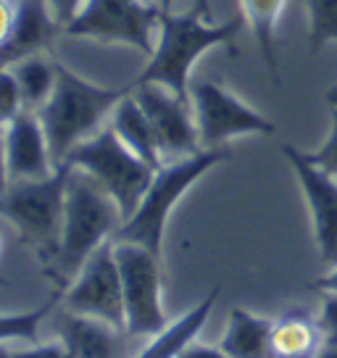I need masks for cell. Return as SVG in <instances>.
<instances>
[{"instance_id":"6da1fadb","label":"cell","mask_w":337,"mask_h":358,"mask_svg":"<svg viewBox=\"0 0 337 358\" xmlns=\"http://www.w3.org/2000/svg\"><path fill=\"white\" fill-rule=\"evenodd\" d=\"M243 24H245L243 13L224 24H208L195 8L190 13L161 11L156 50L132 85L156 82L168 87L174 95L190 101L192 64L216 45H224L229 56H237L235 37L243 29Z\"/></svg>"},{"instance_id":"7a4b0ae2","label":"cell","mask_w":337,"mask_h":358,"mask_svg":"<svg viewBox=\"0 0 337 358\" xmlns=\"http://www.w3.org/2000/svg\"><path fill=\"white\" fill-rule=\"evenodd\" d=\"M124 224L119 206L101 185L74 169L69 177L66 206H64V229H61V248L53 266L45 274L66 290L69 282L77 277L85 261L103 245L113 240L116 229Z\"/></svg>"},{"instance_id":"3957f363","label":"cell","mask_w":337,"mask_h":358,"mask_svg":"<svg viewBox=\"0 0 337 358\" xmlns=\"http://www.w3.org/2000/svg\"><path fill=\"white\" fill-rule=\"evenodd\" d=\"M127 92H132V85L98 87L71 71L66 64L56 61V87L45 106L37 111L45 129L53 166L58 169L66 164L69 153L95 132L103 116L113 111Z\"/></svg>"},{"instance_id":"277c9868","label":"cell","mask_w":337,"mask_h":358,"mask_svg":"<svg viewBox=\"0 0 337 358\" xmlns=\"http://www.w3.org/2000/svg\"><path fill=\"white\" fill-rule=\"evenodd\" d=\"M74 166L64 164L45 179H22L11 182L3 195L0 216L19 229L24 245H29L43 261L45 271L53 266L61 248V229H64V206H66V187Z\"/></svg>"},{"instance_id":"5b68a950","label":"cell","mask_w":337,"mask_h":358,"mask_svg":"<svg viewBox=\"0 0 337 358\" xmlns=\"http://www.w3.org/2000/svg\"><path fill=\"white\" fill-rule=\"evenodd\" d=\"M229 156H232L229 148H203L195 156L164 164L153 174V182L143 195L137 211L116 229L113 243H135V245H143L150 253L161 256V243H164L166 219L171 208L187 192L192 182H198L208 169L227 161Z\"/></svg>"},{"instance_id":"8992f818","label":"cell","mask_w":337,"mask_h":358,"mask_svg":"<svg viewBox=\"0 0 337 358\" xmlns=\"http://www.w3.org/2000/svg\"><path fill=\"white\" fill-rule=\"evenodd\" d=\"M66 161L79 171L90 174L103 190L111 195L122 211L124 222L137 211V206L156 174V169H150L135 150L124 145L111 124L87 140H82L69 153Z\"/></svg>"},{"instance_id":"52a82bcc","label":"cell","mask_w":337,"mask_h":358,"mask_svg":"<svg viewBox=\"0 0 337 358\" xmlns=\"http://www.w3.org/2000/svg\"><path fill=\"white\" fill-rule=\"evenodd\" d=\"M161 19V6L143 0H85L74 22L64 27L66 37H95L106 43H124L153 56Z\"/></svg>"},{"instance_id":"ba28073f","label":"cell","mask_w":337,"mask_h":358,"mask_svg":"<svg viewBox=\"0 0 337 358\" xmlns=\"http://www.w3.org/2000/svg\"><path fill=\"white\" fill-rule=\"evenodd\" d=\"M124 287V335L156 337L168 324L161 306V256L135 243H116Z\"/></svg>"},{"instance_id":"9c48e42d","label":"cell","mask_w":337,"mask_h":358,"mask_svg":"<svg viewBox=\"0 0 337 358\" xmlns=\"http://www.w3.org/2000/svg\"><path fill=\"white\" fill-rule=\"evenodd\" d=\"M64 303L71 313L101 319L124 332V287L113 240L103 243L85 261V266L64 290Z\"/></svg>"},{"instance_id":"30bf717a","label":"cell","mask_w":337,"mask_h":358,"mask_svg":"<svg viewBox=\"0 0 337 358\" xmlns=\"http://www.w3.org/2000/svg\"><path fill=\"white\" fill-rule=\"evenodd\" d=\"M190 98L203 148H222L237 134H274V124L211 79H192Z\"/></svg>"},{"instance_id":"8fae6325","label":"cell","mask_w":337,"mask_h":358,"mask_svg":"<svg viewBox=\"0 0 337 358\" xmlns=\"http://www.w3.org/2000/svg\"><path fill=\"white\" fill-rule=\"evenodd\" d=\"M132 95L143 106L148 122L156 132L164 164L201 153L203 145L198 137L195 116H190V101L174 95L168 87L156 85V82L132 85Z\"/></svg>"},{"instance_id":"7c38bea8","label":"cell","mask_w":337,"mask_h":358,"mask_svg":"<svg viewBox=\"0 0 337 358\" xmlns=\"http://www.w3.org/2000/svg\"><path fill=\"white\" fill-rule=\"evenodd\" d=\"M282 156L290 161L298 185L308 201L319 256L324 264L337 266V177L311 164L306 158V150L282 145Z\"/></svg>"},{"instance_id":"4fadbf2b","label":"cell","mask_w":337,"mask_h":358,"mask_svg":"<svg viewBox=\"0 0 337 358\" xmlns=\"http://www.w3.org/2000/svg\"><path fill=\"white\" fill-rule=\"evenodd\" d=\"M6 164H8V179H45L56 166L50 158L48 137L43 122L34 111L24 108L8 127H6Z\"/></svg>"},{"instance_id":"5bb4252c","label":"cell","mask_w":337,"mask_h":358,"mask_svg":"<svg viewBox=\"0 0 337 358\" xmlns=\"http://www.w3.org/2000/svg\"><path fill=\"white\" fill-rule=\"evenodd\" d=\"M16 19L6 45L0 48V69H11L34 53H45L64 27L56 22L48 0H13Z\"/></svg>"},{"instance_id":"9a60e30c","label":"cell","mask_w":337,"mask_h":358,"mask_svg":"<svg viewBox=\"0 0 337 358\" xmlns=\"http://www.w3.org/2000/svg\"><path fill=\"white\" fill-rule=\"evenodd\" d=\"M119 332L108 322L69 311L61 319V340L69 358H116Z\"/></svg>"},{"instance_id":"2e32d148","label":"cell","mask_w":337,"mask_h":358,"mask_svg":"<svg viewBox=\"0 0 337 358\" xmlns=\"http://www.w3.org/2000/svg\"><path fill=\"white\" fill-rule=\"evenodd\" d=\"M274 322L245 308H232L219 348L229 358H274Z\"/></svg>"},{"instance_id":"e0dca14e","label":"cell","mask_w":337,"mask_h":358,"mask_svg":"<svg viewBox=\"0 0 337 358\" xmlns=\"http://www.w3.org/2000/svg\"><path fill=\"white\" fill-rule=\"evenodd\" d=\"M111 127L113 132L122 137L124 145L129 148V150H135L148 166L156 169V171L164 166V156H161V148H158L156 132H153L143 106L137 103L132 92H127L122 101L116 103L111 116Z\"/></svg>"},{"instance_id":"ac0fdd59","label":"cell","mask_w":337,"mask_h":358,"mask_svg":"<svg viewBox=\"0 0 337 358\" xmlns=\"http://www.w3.org/2000/svg\"><path fill=\"white\" fill-rule=\"evenodd\" d=\"M216 298H219V287H214L195 308H190V311L185 313V316H180L177 322H171V324L164 327V329L137 353V358H180L182 353H185V348L192 345L198 332L206 327L208 316H211V308L216 306Z\"/></svg>"},{"instance_id":"d6986e66","label":"cell","mask_w":337,"mask_h":358,"mask_svg":"<svg viewBox=\"0 0 337 358\" xmlns=\"http://www.w3.org/2000/svg\"><path fill=\"white\" fill-rule=\"evenodd\" d=\"M324 340L322 324L306 311H287L274 322V358H316Z\"/></svg>"},{"instance_id":"ffe728a7","label":"cell","mask_w":337,"mask_h":358,"mask_svg":"<svg viewBox=\"0 0 337 358\" xmlns=\"http://www.w3.org/2000/svg\"><path fill=\"white\" fill-rule=\"evenodd\" d=\"M13 77L22 87V101L27 111H40L56 87V58L45 53H34L11 66Z\"/></svg>"},{"instance_id":"44dd1931","label":"cell","mask_w":337,"mask_h":358,"mask_svg":"<svg viewBox=\"0 0 337 358\" xmlns=\"http://www.w3.org/2000/svg\"><path fill=\"white\" fill-rule=\"evenodd\" d=\"M240 3H243V16H245L250 32L256 34L264 64L271 71V77L277 79L280 71H277V53H274V29H277V22H280L287 0H240Z\"/></svg>"},{"instance_id":"7402d4cb","label":"cell","mask_w":337,"mask_h":358,"mask_svg":"<svg viewBox=\"0 0 337 358\" xmlns=\"http://www.w3.org/2000/svg\"><path fill=\"white\" fill-rule=\"evenodd\" d=\"M64 301V290L58 287L43 306H37L32 311L24 313H0V343L6 340H24L29 345L40 343V324L48 313L56 308V303Z\"/></svg>"},{"instance_id":"603a6c76","label":"cell","mask_w":337,"mask_h":358,"mask_svg":"<svg viewBox=\"0 0 337 358\" xmlns=\"http://www.w3.org/2000/svg\"><path fill=\"white\" fill-rule=\"evenodd\" d=\"M308 16H311V29H308L311 50H319L329 40L337 43V0H308Z\"/></svg>"},{"instance_id":"cb8c5ba5","label":"cell","mask_w":337,"mask_h":358,"mask_svg":"<svg viewBox=\"0 0 337 358\" xmlns=\"http://www.w3.org/2000/svg\"><path fill=\"white\" fill-rule=\"evenodd\" d=\"M22 111L24 101L19 82H16L11 69H0V127L6 129Z\"/></svg>"},{"instance_id":"d4e9b609","label":"cell","mask_w":337,"mask_h":358,"mask_svg":"<svg viewBox=\"0 0 337 358\" xmlns=\"http://www.w3.org/2000/svg\"><path fill=\"white\" fill-rule=\"evenodd\" d=\"M306 158L319 169H324L327 174L337 177V108H332V132L327 137V143L314 153H306Z\"/></svg>"},{"instance_id":"484cf974","label":"cell","mask_w":337,"mask_h":358,"mask_svg":"<svg viewBox=\"0 0 337 358\" xmlns=\"http://www.w3.org/2000/svg\"><path fill=\"white\" fill-rule=\"evenodd\" d=\"M319 324H322L327 340H337V292H324Z\"/></svg>"},{"instance_id":"4316f807","label":"cell","mask_w":337,"mask_h":358,"mask_svg":"<svg viewBox=\"0 0 337 358\" xmlns=\"http://www.w3.org/2000/svg\"><path fill=\"white\" fill-rule=\"evenodd\" d=\"M48 3H50V11H53V16H56V22L61 27L74 22L79 8L85 6V0H48Z\"/></svg>"},{"instance_id":"83f0119b","label":"cell","mask_w":337,"mask_h":358,"mask_svg":"<svg viewBox=\"0 0 337 358\" xmlns=\"http://www.w3.org/2000/svg\"><path fill=\"white\" fill-rule=\"evenodd\" d=\"M16 358H69L66 348L58 343H45V345H32L29 350H19Z\"/></svg>"},{"instance_id":"f1b7e54d","label":"cell","mask_w":337,"mask_h":358,"mask_svg":"<svg viewBox=\"0 0 337 358\" xmlns=\"http://www.w3.org/2000/svg\"><path fill=\"white\" fill-rule=\"evenodd\" d=\"M13 19H16V6H13V0H0V48L6 45L8 34H11Z\"/></svg>"},{"instance_id":"f546056e","label":"cell","mask_w":337,"mask_h":358,"mask_svg":"<svg viewBox=\"0 0 337 358\" xmlns=\"http://www.w3.org/2000/svg\"><path fill=\"white\" fill-rule=\"evenodd\" d=\"M180 358H229L222 350V348H211V345H198V343H192V345L185 348V353Z\"/></svg>"},{"instance_id":"4dcf8cb0","label":"cell","mask_w":337,"mask_h":358,"mask_svg":"<svg viewBox=\"0 0 337 358\" xmlns=\"http://www.w3.org/2000/svg\"><path fill=\"white\" fill-rule=\"evenodd\" d=\"M11 185L8 179V164H6V134H0V195H6Z\"/></svg>"},{"instance_id":"1f68e13d","label":"cell","mask_w":337,"mask_h":358,"mask_svg":"<svg viewBox=\"0 0 337 358\" xmlns=\"http://www.w3.org/2000/svg\"><path fill=\"white\" fill-rule=\"evenodd\" d=\"M161 6V11H171V3L174 0H156ZM195 11L201 13L203 19H211V0H195Z\"/></svg>"},{"instance_id":"d6a6232c","label":"cell","mask_w":337,"mask_h":358,"mask_svg":"<svg viewBox=\"0 0 337 358\" xmlns=\"http://www.w3.org/2000/svg\"><path fill=\"white\" fill-rule=\"evenodd\" d=\"M316 290L322 292H337V266L329 271V274H324V277H319V280L314 282Z\"/></svg>"},{"instance_id":"836d02e7","label":"cell","mask_w":337,"mask_h":358,"mask_svg":"<svg viewBox=\"0 0 337 358\" xmlns=\"http://www.w3.org/2000/svg\"><path fill=\"white\" fill-rule=\"evenodd\" d=\"M316 358H337V340H327Z\"/></svg>"},{"instance_id":"e575fe53","label":"cell","mask_w":337,"mask_h":358,"mask_svg":"<svg viewBox=\"0 0 337 358\" xmlns=\"http://www.w3.org/2000/svg\"><path fill=\"white\" fill-rule=\"evenodd\" d=\"M327 103H329V108H337V87H329L327 90Z\"/></svg>"},{"instance_id":"d590c367","label":"cell","mask_w":337,"mask_h":358,"mask_svg":"<svg viewBox=\"0 0 337 358\" xmlns=\"http://www.w3.org/2000/svg\"><path fill=\"white\" fill-rule=\"evenodd\" d=\"M0 358H16V350H11V348H6L0 343Z\"/></svg>"},{"instance_id":"8d00e7d4","label":"cell","mask_w":337,"mask_h":358,"mask_svg":"<svg viewBox=\"0 0 337 358\" xmlns=\"http://www.w3.org/2000/svg\"><path fill=\"white\" fill-rule=\"evenodd\" d=\"M0 285H3V287H11V282L6 280V277H3V274H0Z\"/></svg>"},{"instance_id":"74e56055","label":"cell","mask_w":337,"mask_h":358,"mask_svg":"<svg viewBox=\"0 0 337 358\" xmlns=\"http://www.w3.org/2000/svg\"><path fill=\"white\" fill-rule=\"evenodd\" d=\"M0 256H3V237H0Z\"/></svg>"},{"instance_id":"f35d334b","label":"cell","mask_w":337,"mask_h":358,"mask_svg":"<svg viewBox=\"0 0 337 358\" xmlns=\"http://www.w3.org/2000/svg\"><path fill=\"white\" fill-rule=\"evenodd\" d=\"M0 208H3V195H0Z\"/></svg>"}]
</instances>
